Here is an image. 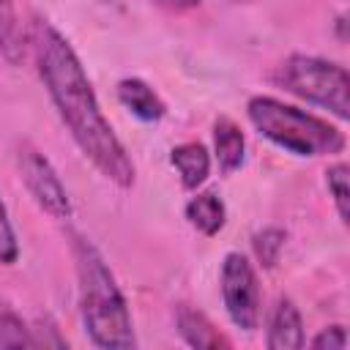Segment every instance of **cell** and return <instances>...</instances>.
<instances>
[{"instance_id": "30bf717a", "label": "cell", "mask_w": 350, "mask_h": 350, "mask_svg": "<svg viewBox=\"0 0 350 350\" xmlns=\"http://www.w3.org/2000/svg\"><path fill=\"white\" fill-rule=\"evenodd\" d=\"M170 161L178 170L180 186L186 191H197L205 183L208 172H211V156H208L202 142H180V145H175L172 153H170Z\"/></svg>"}, {"instance_id": "e0dca14e", "label": "cell", "mask_w": 350, "mask_h": 350, "mask_svg": "<svg viewBox=\"0 0 350 350\" xmlns=\"http://www.w3.org/2000/svg\"><path fill=\"white\" fill-rule=\"evenodd\" d=\"M19 257V243H16V235H14V227L8 221V213H5V205L0 200V262L3 265H14Z\"/></svg>"}, {"instance_id": "9a60e30c", "label": "cell", "mask_w": 350, "mask_h": 350, "mask_svg": "<svg viewBox=\"0 0 350 350\" xmlns=\"http://www.w3.org/2000/svg\"><path fill=\"white\" fill-rule=\"evenodd\" d=\"M33 328L22 323L14 312H0V347H33Z\"/></svg>"}, {"instance_id": "5bb4252c", "label": "cell", "mask_w": 350, "mask_h": 350, "mask_svg": "<svg viewBox=\"0 0 350 350\" xmlns=\"http://www.w3.org/2000/svg\"><path fill=\"white\" fill-rule=\"evenodd\" d=\"M252 246H254L257 262H260L262 268H273V265L279 262L282 249H284V230H279V227H265L262 232L254 235Z\"/></svg>"}, {"instance_id": "ba28073f", "label": "cell", "mask_w": 350, "mask_h": 350, "mask_svg": "<svg viewBox=\"0 0 350 350\" xmlns=\"http://www.w3.org/2000/svg\"><path fill=\"white\" fill-rule=\"evenodd\" d=\"M175 323H178V334L183 336V342L189 347H197V350L230 347V339L224 334H219V328L200 309H191V306L180 304L178 312H175Z\"/></svg>"}, {"instance_id": "6da1fadb", "label": "cell", "mask_w": 350, "mask_h": 350, "mask_svg": "<svg viewBox=\"0 0 350 350\" xmlns=\"http://www.w3.org/2000/svg\"><path fill=\"white\" fill-rule=\"evenodd\" d=\"M30 46L36 55L38 74L44 88L79 145V150L93 161V167L120 189L134 186V161L129 159L123 142L112 131L109 120L104 118L93 85L74 52V46L41 16L30 22Z\"/></svg>"}, {"instance_id": "4fadbf2b", "label": "cell", "mask_w": 350, "mask_h": 350, "mask_svg": "<svg viewBox=\"0 0 350 350\" xmlns=\"http://www.w3.org/2000/svg\"><path fill=\"white\" fill-rule=\"evenodd\" d=\"M0 52L8 63H22L25 57V33L19 27L11 0H0Z\"/></svg>"}, {"instance_id": "7c38bea8", "label": "cell", "mask_w": 350, "mask_h": 350, "mask_svg": "<svg viewBox=\"0 0 350 350\" xmlns=\"http://www.w3.org/2000/svg\"><path fill=\"white\" fill-rule=\"evenodd\" d=\"M186 219H189V224L194 230H200L202 235L213 238L224 227L227 211H224V202L213 191H200L186 202Z\"/></svg>"}, {"instance_id": "9c48e42d", "label": "cell", "mask_w": 350, "mask_h": 350, "mask_svg": "<svg viewBox=\"0 0 350 350\" xmlns=\"http://www.w3.org/2000/svg\"><path fill=\"white\" fill-rule=\"evenodd\" d=\"M118 101H120L134 118H139V120H145V123H156V120H161L164 112H167V107H164V101L159 98V93H156L148 82H142V79H137V77H129V79H120V82H118Z\"/></svg>"}, {"instance_id": "3957f363", "label": "cell", "mask_w": 350, "mask_h": 350, "mask_svg": "<svg viewBox=\"0 0 350 350\" xmlns=\"http://www.w3.org/2000/svg\"><path fill=\"white\" fill-rule=\"evenodd\" d=\"M246 115L265 139L295 156H334L347 145L345 134L336 126L273 96L249 98Z\"/></svg>"}, {"instance_id": "277c9868", "label": "cell", "mask_w": 350, "mask_h": 350, "mask_svg": "<svg viewBox=\"0 0 350 350\" xmlns=\"http://www.w3.org/2000/svg\"><path fill=\"white\" fill-rule=\"evenodd\" d=\"M273 82L287 93L334 112L339 120L350 115V77L331 60L314 55H290L282 66H276Z\"/></svg>"}, {"instance_id": "2e32d148", "label": "cell", "mask_w": 350, "mask_h": 350, "mask_svg": "<svg viewBox=\"0 0 350 350\" xmlns=\"http://www.w3.org/2000/svg\"><path fill=\"white\" fill-rule=\"evenodd\" d=\"M325 186H328V194L334 197V205H336V213L339 219L347 224V164H334L325 170Z\"/></svg>"}, {"instance_id": "5b68a950", "label": "cell", "mask_w": 350, "mask_h": 350, "mask_svg": "<svg viewBox=\"0 0 350 350\" xmlns=\"http://www.w3.org/2000/svg\"><path fill=\"white\" fill-rule=\"evenodd\" d=\"M16 167H19V178L25 183V189L30 191V197L36 200V205L44 213H49L52 219H68L71 216L68 191L60 183L49 159L38 148H33L30 142H19L16 145Z\"/></svg>"}, {"instance_id": "8992f818", "label": "cell", "mask_w": 350, "mask_h": 350, "mask_svg": "<svg viewBox=\"0 0 350 350\" xmlns=\"http://www.w3.org/2000/svg\"><path fill=\"white\" fill-rule=\"evenodd\" d=\"M221 298L230 320L252 334L260 323V287L252 262L241 252H230L221 262Z\"/></svg>"}, {"instance_id": "7a4b0ae2", "label": "cell", "mask_w": 350, "mask_h": 350, "mask_svg": "<svg viewBox=\"0 0 350 350\" xmlns=\"http://www.w3.org/2000/svg\"><path fill=\"white\" fill-rule=\"evenodd\" d=\"M74 265L79 287V314L85 334L96 347L131 350L137 345L126 298L101 252L82 235H74Z\"/></svg>"}, {"instance_id": "52a82bcc", "label": "cell", "mask_w": 350, "mask_h": 350, "mask_svg": "<svg viewBox=\"0 0 350 350\" xmlns=\"http://www.w3.org/2000/svg\"><path fill=\"white\" fill-rule=\"evenodd\" d=\"M265 345L271 350H298V347H304L301 312L290 298H279V304L271 314V323H268Z\"/></svg>"}, {"instance_id": "d6986e66", "label": "cell", "mask_w": 350, "mask_h": 350, "mask_svg": "<svg viewBox=\"0 0 350 350\" xmlns=\"http://www.w3.org/2000/svg\"><path fill=\"white\" fill-rule=\"evenodd\" d=\"M156 3L170 5V8H191V5H197L200 0H156Z\"/></svg>"}, {"instance_id": "8fae6325", "label": "cell", "mask_w": 350, "mask_h": 350, "mask_svg": "<svg viewBox=\"0 0 350 350\" xmlns=\"http://www.w3.org/2000/svg\"><path fill=\"white\" fill-rule=\"evenodd\" d=\"M213 153H216V161H219L221 172L230 175V172L241 170L243 153H246V139H243V131L235 120L219 118L213 123Z\"/></svg>"}, {"instance_id": "ac0fdd59", "label": "cell", "mask_w": 350, "mask_h": 350, "mask_svg": "<svg viewBox=\"0 0 350 350\" xmlns=\"http://www.w3.org/2000/svg\"><path fill=\"white\" fill-rule=\"evenodd\" d=\"M314 350H342L347 345V334L342 325H328L323 328L312 342H309Z\"/></svg>"}]
</instances>
